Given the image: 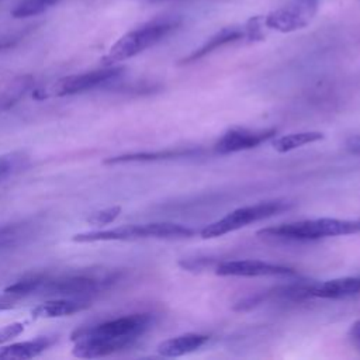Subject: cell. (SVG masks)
<instances>
[{
    "label": "cell",
    "mask_w": 360,
    "mask_h": 360,
    "mask_svg": "<svg viewBox=\"0 0 360 360\" xmlns=\"http://www.w3.org/2000/svg\"><path fill=\"white\" fill-rule=\"evenodd\" d=\"M149 314H131L72 333V353L82 359H98L132 346L152 325Z\"/></svg>",
    "instance_id": "cell-1"
},
{
    "label": "cell",
    "mask_w": 360,
    "mask_h": 360,
    "mask_svg": "<svg viewBox=\"0 0 360 360\" xmlns=\"http://www.w3.org/2000/svg\"><path fill=\"white\" fill-rule=\"evenodd\" d=\"M180 24L179 17H159L128 31L110 48L103 58V63L115 65L139 55L176 31Z\"/></svg>",
    "instance_id": "cell-2"
},
{
    "label": "cell",
    "mask_w": 360,
    "mask_h": 360,
    "mask_svg": "<svg viewBox=\"0 0 360 360\" xmlns=\"http://www.w3.org/2000/svg\"><path fill=\"white\" fill-rule=\"evenodd\" d=\"M360 233V219L315 218L280 224L262 228L256 232L260 238L281 240H314L328 236H342Z\"/></svg>",
    "instance_id": "cell-3"
},
{
    "label": "cell",
    "mask_w": 360,
    "mask_h": 360,
    "mask_svg": "<svg viewBox=\"0 0 360 360\" xmlns=\"http://www.w3.org/2000/svg\"><path fill=\"white\" fill-rule=\"evenodd\" d=\"M195 229L176 224V222H148V224H129L110 229H97L75 233L73 242H110V240H138V239H180L191 238Z\"/></svg>",
    "instance_id": "cell-4"
},
{
    "label": "cell",
    "mask_w": 360,
    "mask_h": 360,
    "mask_svg": "<svg viewBox=\"0 0 360 360\" xmlns=\"http://www.w3.org/2000/svg\"><path fill=\"white\" fill-rule=\"evenodd\" d=\"M120 277V271L108 269H90L60 276H48L41 292L55 297L87 298L89 295L108 290Z\"/></svg>",
    "instance_id": "cell-5"
},
{
    "label": "cell",
    "mask_w": 360,
    "mask_h": 360,
    "mask_svg": "<svg viewBox=\"0 0 360 360\" xmlns=\"http://www.w3.org/2000/svg\"><path fill=\"white\" fill-rule=\"evenodd\" d=\"M290 204L283 200H273V201H262L252 205L239 207L231 212H228L225 217L205 225L200 231V236L202 239H212L224 236L229 232L238 231L249 224L270 218L284 210H287Z\"/></svg>",
    "instance_id": "cell-6"
},
{
    "label": "cell",
    "mask_w": 360,
    "mask_h": 360,
    "mask_svg": "<svg viewBox=\"0 0 360 360\" xmlns=\"http://www.w3.org/2000/svg\"><path fill=\"white\" fill-rule=\"evenodd\" d=\"M319 8V0H290L284 6L263 15L267 30L294 32L308 27Z\"/></svg>",
    "instance_id": "cell-7"
},
{
    "label": "cell",
    "mask_w": 360,
    "mask_h": 360,
    "mask_svg": "<svg viewBox=\"0 0 360 360\" xmlns=\"http://www.w3.org/2000/svg\"><path fill=\"white\" fill-rule=\"evenodd\" d=\"M125 69L122 66L115 65H105V68L83 72V73H75L65 77H60L53 86H52V94L56 97H65V96H73L79 93L89 91L91 89L100 87L104 83H108L117 77H120Z\"/></svg>",
    "instance_id": "cell-8"
},
{
    "label": "cell",
    "mask_w": 360,
    "mask_h": 360,
    "mask_svg": "<svg viewBox=\"0 0 360 360\" xmlns=\"http://www.w3.org/2000/svg\"><path fill=\"white\" fill-rule=\"evenodd\" d=\"M277 134L276 128H248L232 127L226 129L214 143V150L219 155L235 153L259 146Z\"/></svg>",
    "instance_id": "cell-9"
},
{
    "label": "cell",
    "mask_w": 360,
    "mask_h": 360,
    "mask_svg": "<svg viewBox=\"0 0 360 360\" xmlns=\"http://www.w3.org/2000/svg\"><path fill=\"white\" fill-rule=\"evenodd\" d=\"M215 273L224 277H263V276H294L297 271L292 267L269 263L257 259L225 260L221 262Z\"/></svg>",
    "instance_id": "cell-10"
},
{
    "label": "cell",
    "mask_w": 360,
    "mask_h": 360,
    "mask_svg": "<svg viewBox=\"0 0 360 360\" xmlns=\"http://www.w3.org/2000/svg\"><path fill=\"white\" fill-rule=\"evenodd\" d=\"M48 276L46 273H31L10 283L0 292V311L11 309L18 301L41 292Z\"/></svg>",
    "instance_id": "cell-11"
},
{
    "label": "cell",
    "mask_w": 360,
    "mask_h": 360,
    "mask_svg": "<svg viewBox=\"0 0 360 360\" xmlns=\"http://www.w3.org/2000/svg\"><path fill=\"white\" fill-rule=\"evenodd\" d=\"M240 41H246L245 25H231V27L221 28L218 32H215L212 37H210L201 46H198L191 53L184 56L180 60V65H188V63L197 62L222 46H226L229 44H235V42H240Z\"/></svg>",
    "instance_id": "cell-12"
},
{
    "label": "cell",
    "mask_w": 360,
    "mask_h": 360,
    "mask_svg": "<svg viewBox=\"0 0 360 360\" xmlns=\"http://www.w3.org/2000/svg\"><path fill=\"white\" fill-rule=\"evenodd\" d=\"M38 218H25L0 225V252L14 249L30 242L41 229Z\"/></svg>",
    "instance_id": "cell-13"
},
{
    "label": "cell",
    "mask_w": 360,
    "mask_h": 360,
    "mask_svg": "<svg viewBox=\"0 0 360 360\" xmlns=\"http://www.w3.org/2000/svg\"><path fill=\"white\" fill-rule=\"evenodd\" d=\"M91 305L89 298H73V297H56L37 305L31 315L35 319H52L69 316L87 309Z\"/></svg>",
    "instance_id": "cell-14"
},
{
    "label": "cell",
    "mask_w": 360,
    "mask_h": 360,
    "mask_svg": "<svg viewBox=\"0 0 360 360\" xmlns=\"http://www.w3.org/2000/svg\"><path fill=\"white\" fill-rule=\"evenodd\" d=\"M360 292V277H339L309 285V297L346 298Z\"/></svg>",
    "instance_id": "cell-15"
},
{
    "label": "cell",
    "mask_w": 360,
    "mask_h": 360,
    "mask_svg": "<svg viewBox=\"0 0 360 360\" xmlns=\"http://www.w3.org/2000/svg\"><path fill=\"white\" fill-rule=\"evenodd\" d=\"M208 339L210 336L207 335L188 332L160 342L156 347V352L163 357H180L202 347L208 342Z\"/></svg>",
    "instance_id": "cell-16"
},
{
    "label": "cell",
    "mask_w": 360,
    "mask_h": 360,
    "mask_svg": "<svg viewBox=\"0 0 360 360\" xmlns=\"http://www.w3.org/2000/svg\"><path fill=\"white\" fill-rule=\"evenodd\" d=\"M56 336H38L31 340L0 346V359H32L56 342Z\"/></svg>",
    "instance_id": "cell-17"
},
{
    "label": "cell",
    "mask_w": 360,
    "mask_h": 360,
    "mask_svg": "<svg viewBox=\"0 0 360 360\" xmlns=\"http://www.w3.org/2000/svg\"><path fill=\"white\" fill-rule=\"evenodd\" d=\"M195 153H198L197 149H166V150H155V152H135V153H124V155L110 156L104 160V165L153 162V160H165V159H173V158L193 156Z\"/></svg>",
    "instance_id": "cell-18"
},
{
    "label": "cell",
    "mask_w": 360,
    "mask_h": 360,
    "mask_svg": "<svg viewBox=\"0 0 360 360\" xmlns=\"http://www.w3.org/2000/svg\"><path fill=\"white\" fill-rule=\"evenodd\" d=\"M325 135L319 131H302V132H291L281 135L276 139H273L271 145L273 149L278 153H287L297 148H302L309 143H315L318 141H322Z\"/></svg>",
    "instance_id": "cell-19"
},
{
    "label": "cell",
    "mask_w": 360,
    "mask_h": 360,
    "mask_svg": "<svg viewBox=\"0 0 360 360\" xmlns=\"http://www.w3.org/2000/svg\"><path fill=\"white\" fill-rule=\"evenodd\" d=\"M32 79L31 77H18L10 82L6 87L0 90V112H4L20 103L21 98L31 90Z\"/></svg>",
    "instance_id": "cell-20"
},
{
    "label": "cell",
    "mask_w": 360,
    "mask_h": 360,
    "mask_svg": "<svg viewBox=\"0 0 360 360\" xmlns=\"http://www.w3.org/2000/svg\"><path fill=\"white\" fill-rule=\"evenodd\" d=\"M30 165V155L25 150H11L0 155V184L17 176Z\"/></svg>",
    "instance_id": "cell-21"
},
{
    "label": "cell",
    "mask_w": 360,
    "mask_h": 360,
    "mask_svg": "<svg viewBox=\"0 0 360 360\" xmlns=\"http://www.w3.org/2000/svg\"><path fill=\"white\" fill-rule=\"evenodd\" d=\"M60 0H21L14 10L11 11L13 17L15 18H25V17H32L38 15L55 4H58Z\"/></svg>",
    "instance_id": "cell-22"
},
{
    "label": "cell",
    "mask_w": 360,
    "mask_h": 360,
    "mask_svg": "<svg viewBox=\"0 0 360 360\" xmlns=\"http://www.w3.org/2000/svg\"><path fill=\"white\" fill-rule=\"evenodd\" d=\"M120 212H121V207L120 205H111V207H107V208H103V210L91 212L89 215V218H87V222L90 225L104 226V225H108V224L114 222L118 218Z\"/></svg>",
    "instance_id": "cell-23"
},
{
    "label": "cell",
    "mask_w": 360,
    "mask_h": 360,
    "mask_svg": "<svg viewBox=\"0 0 360 360\" xmlns=\"http://www.w3.org/2000/svg\"><path fill=\"white\" fill-rule=\"evenodd\" d=\"M24 323L22 322H11L0 328V346L7 343L8 340L17 338L24 332Z\"/></svg>",
    "instance_id": "cell-24"
},
{
    "label": "cell",
    "mask_w": 360,
    "mask_h": 360,
    "mask_svg": "<svg viewBox=\"0 0 360 360\" xmlns=\"http://www.w3.org/2000/svg\"><path fill=\"white\" fill-rule=\"evenodd\" d=\"M347 338H349V342L352 343V346L360 353V319L354 321L350 325L349 332H347Z\"/></svg>",
    "instance_id": "cell-25"
},
{
    "label": "cell",
    "mask_w": 360,
    "mask_h": 360,
    "mask_svg": "<svg viewBox=\"0 0 360 360\" xmlns=\"http://www.w3.org/2000/svg\"><path fill=\"white\" fill-rule=\"evenodd\" d=\"M346 149L353 155H360V135L350 136L346 141Z\"/></svg>",
    "instance_id": "cell-26"
},
{
    "label": "cell",
    "mask_w": 360,
    "mask_h": 360,
    "mask_svg": "<svg viewBox=\"0 0 360 360\" xmlns=\"http://www.w3.org/2000/svg\"><path fill=\"white\" fill-rule=\"evenodd\" d=\"M17 41H18V38H15V37H1L0 38V52L13 46Z\"/></svg>",
    "instance_id": "cell-27"
}]
</instances>
